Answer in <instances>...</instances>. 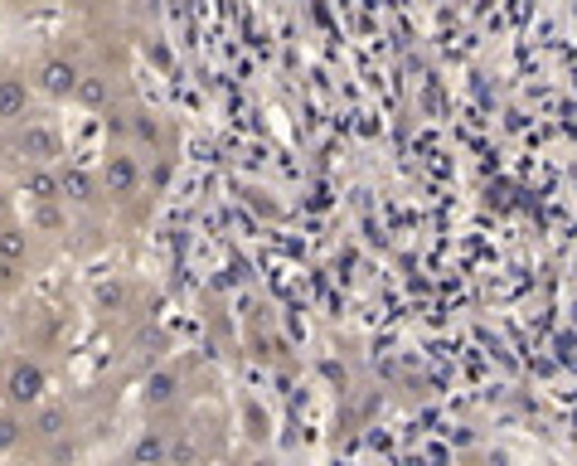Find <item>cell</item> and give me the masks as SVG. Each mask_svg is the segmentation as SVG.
I'll list each match as a JSON object with an SVG mask.
<instances>
[{"mask_svg":"<svg viewBox=\"0 0 577 466\" xmlns=\"http://www.w3.org/2000/svg\"><path fill=\"white\" fill-rule=\"evenodd\" d=\"M49 394V370L30 355H15L0 365V399L10 408H39Z\"/></svg>","mask_w":577,"mask_h":466,"instance_id":"cell-1","label":"cell"},{"mask_svg":"<svg viewBox=\"0 0 577 466\" xmlns=\"http://www.w3.org/2000/svg\"><path fill=\"white\" fill-rule=\"evenodd\" d=\"M10 151H15L25 166L59 170L64 166V132L54 127V122H44V117H30V122H20L15 136H10Z\"/></svg>","mask_w":577,"mask_h":466,"instance_id":"cell-2","label":"cell"},{"mask_svg":"<svg viewBox=\"0 0 577 466\" xmlns=\"http://www.w3.org/2000/svg\"><path fill=\"white\" fill-rule=\"evenodd\" d=\"M78 83H83V73H78V64L64 59V54H44V59L34 64V88H39L44 98H54V102L78 98Z\"/></svg>","mask_w":577,"mask_h":466,"instance_id":"cell-3","label":"cell"},{"mask_svg":"<svg viewBox=\"0 0 577 466\" xmlns=\"http://www.w3.org/2000/svg\"><path fill=\"white\" fill-rule=\"evenodd\" d=\"M102 190H107L112 200H131L136 190H141V180H146V170H141V161H136L131 151H112L107 161H102Z\"/></svg>","mask_w":577,"mask_h":466,"instance_id":"cell-4","label":"cell"},{"mask_svg":"<svg viewBox=\"0 0 577 466\" xmlns=\"http://www.w3.org/2000/svg\"><path fill=\"white\" fill-rule=\"evenodd\" d=\"M20 190L30 195V204H64V180H59V170H49V166H25Z\"/></svg>","mask_w":577,"mask_h":466,"instance_id":"cell-5","label":"cell"},{"mask_svg":"<svg viewBox=\"0 0 577 466\" xmlns=\"http://www.w3.org/2000/svg\"><path fill=\"white\" fill-rule=\"evenodd\" d=\"M59 180H64V200H73V204H93L102 195V180L83 166H59Z\"/></svg>","mask_w":577,"mask_h":466,"instance_id":"cell-6","label":"cell"},{"mask_svg":"<svg viewBox=\"0 0 577 466\" xmlns=\"http://www.w3.org/2000/svg\"><path fill=\"white\" fill-rule=\"evenodd\" d=\"M0 122H30V83L0 78Z\"/></svg>","mask_w":577,"mask_h":466,"instance_id":"cell-7","label":"cell"},{"mask_svg":"<svg viewBox=\"0 0 577 466\" xmlns=\"http://www.w3.org/2000/svg\"><path fill=\"white\" fill-rule=\"evenodd\" d=\"M131 462L136 466H170V437L155 433V428H146V433L136 437V447H131Z\"/></svg>","mask_w":577,"mask_h":466,"instance_id":"cell-8","label":"cell"},{"mask_svg":"<svg viewBox=\"0 0 577 466\" xmlns=\"http://www.w3.org/2000/svg\"><path fill=\"white\" fill-rule=\"evenodd\" d=\"M25 258H30V229L25 224H5V229H0V263L20 268Z\"/></svg>","mask_w":577,"mask_h":466,"instance_id":"cell-9","label":"cell"},{"mask_svg":"<svg viewBox=\"0 0 577 466\" xmlns=\"http://www.w3.org/2000/svg\"><path fill=\"white\" fill-rule=\"evenodd\" d=\"M30 428H34L39 437H64V433H68V408H64V404H39V408L30 413Z\"/></svg>","mask_w":577,"mask_h":466,"instance_id":"cell-10","label":"cell"},{"mask_svg":"<svg viewBox=\"0 0 577 466\" xmlns=\"http://www.w3.org/2000/svg\"><path fill=\"white\" fill-rule=\"evenodd\" d=\"M131 136H136V141H141L151 156L165 151V127H161V117H155V112H136V117H131Z\"/></svg>","mask_w":577,"mask_h":466,"instance_id":"cell-11","label":"cell"},{"mask_svg":"<svg viewBox=\"0 0 577 466\" xmlns=\"http://www.w3.org/2000/svg\"><path fill=\"white\" fill-rule=\"evenodd\" d=\"M180 394V374L175 370H155L151 379H146V389H141V399H146V408H161V404H170Z\"/></svg>","mask_w":577,"mask_h":466,"instance_id":"cell-12","label":"cell"},{"mask_svg":"<svg viewBox=\"0 0 577 466\" xmlns=\"http://www.w3.org/2000/svg\"><path fill=\"white\" fill-rule=\"evenodd\" d=\"M78 102H83L88 112H107L112 102V83L102 73H83V83H78Z\"/></svg>","mask_w":577,"mask_h":466,"instance_id":"cell-13","label":"cell"},{"mask_svg":"<svg viewBox=\"0 0 577 466\" xmlns=\"http://www.w3.org/2000/svg\"><path fill=\"white\" fill-rule=\"evenodd\" d=\"M54 229H64L59 204H30V234H54Z\"/></svg>","mask_w":577,"mask_h":466,"instance_id":"cell-14","label":"cell"},{"mask_svg":"<svg viewBox=\"0 0 577 466\" xmlns=\"http://www.w3.org/2000/svg\"><path fill=\"white\" fill-rule=\"evenodd\" d=\"M20 437H25V423H20L15 413H0V457H5V452L15 447Z\"/></svg>","mask_w":577,"mask_h":466,"instance_id":"cell-15","label":"cell"},{"mask_svg":"<svg viewBox=\"0 0 577 466\" xmlns=\"http://www.w3.org/2000/svg\"><path fill=\"white\" fill-rule=\"evenodd\" d=\"M122 302H127V287H122V282H102V287H97V306H107V311H117Z\"/></svg>","mask_w":577,"mask_h":466,"instance_id":"cell-16","label":"cell"},{"mask_svg":"<svg viewBox=\"0 0 577 466\" xmlns=\"http://www.w3.org/2000/svg\"><path fill=\"white\" fill-rule=\"evenodd\" d=\"M180 462H195V442H185V437H175V442H170V466H180Z\"/></svg>","mask_w":577,"mask_h":466,"instance_id":"cell-17","label":"cell"},{"mask_svg":"<svg viewBox=\"0 0 577 466\" xmlns=\"http://www.w3.org/2000/svg\"><path fill=\"white\" fill-rule=\"evenodd\" d=\"M10 224V195H5V185H0V229Z\"/></svg>","mask_w":577,"mask_h":466,"instance_id":"cell-18","label":"cell"}]
</instances>
